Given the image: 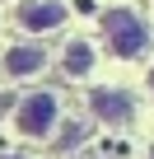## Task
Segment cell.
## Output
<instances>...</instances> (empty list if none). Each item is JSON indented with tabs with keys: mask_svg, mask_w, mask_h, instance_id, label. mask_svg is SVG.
<instances>
[{
	"mask_svg": "<svg viewBox=\"0 0 154 159\" xmlns=\"http://www.w3.org/2000/svg\"><path fill=\"white\" fill-rule=\"evenodd\" d=\"M149 89H154V70H149Z\"/></svg>",
	"mask_w": 154,
	"mask_h": 159,
	"instance_id": "cell-7",
	"label": "cell"
},
{
	"mask_svg": "<svg viewBox=\"0 0 154 159\" xmlns=\"http://www.w3.org/2000/svg\"><path fill=\"white\" fill-rule=\"evenodd\" d=\"M61 66H65V75H75V80L89 75V70H94V42H89V38H75V42L65 47Z\"/></svg>",
	"mask_w": 154,
	"mask_h": 159,
	"instance_id": "cell-6",
	"label": "cell"
},
{
	"mask_svg": "<svg viewBox=\"0 0 154 159\" xmlns=\"http://www.w3.org/2000/svg\"><path fill=\"white\" fill-rule=\"evenodd\" d=\"M42 66H47V52H42V47H33V42L10 47V56H5V70H10L14 80H28V75H37Z\"/></svg>",
	"mask_w": 154,
	"mask_h": 159,
	"instance_id": "cell-5",
	"label": "cell"
},
{
	"mask_svg": "<svg viewBox=\"0 0 154 159\" xmlns=\"http://www.w3.org/2000/svg\"><path fill=\"white\" fill-rule=\"evenodd\" d=\"M103 33H108V42H112V52L117 56H145V47H149V33H145V24H140V14H131V10H108L103 14Z\"/></svg>",
	"mask_w": 154,
	"mask_h": 159,
	"instance_id": "cell-1",
	"label": "cell"
},
{
	"mask_svg": "<svg viewBox=\"0 0 154 159\" xmlns=\"http://www.w3.org/2000/svg\"><path fill=\"white\" fill-rule=\"evenodd\" d=\"M61 122V98L56 94H28L14 112V131L19 136H47Z\"/></svg>",
	"mask_w": 154,
	"mask_h": 159,
	"instance_id": "cell-2",
	"label": "cell"
},
{
	"mask_svg": "<svg viewBox=\"0 0 154 159\" xmlns=\"http://www.w3.org/2000/svg\"><path fill=\"white\" fill-rule=\"evenodd\" d=\"M89 108H94L98 122H108V126H126L135 103H131V94H121V89H94V94H89Z\"/></svg>",
	"mask_w": 154,
	"mask_h": 159,
	"instance_id": "cell-3",
	"label": "cell"
},
{
	"mask_svg": "<svg viewBox=\"0 0 154 159\" xmlns=\"http://www.w3.org/2000/svg\"><path fill=\"white\" fill-rule=\"evenodd\" d=\"M61 19H65V5H61V0H24V5H19V24L28 33H47Z\"/></svg>",
	"mask_w": 154,
	"mask_h": 159,
	"instance_id": "cell-4",
	"label": "cell"
},
{
	"mask_svg": "<svg viewBox=\"0 0 154 159\" xmlns=\"http://www.w3.org/2000/svg\"><path fill=\"white\" fill-rule=\"evenodd\" d=\"M5 159H19V154H5Z\"/></svg>",
	"mask_w": 154,
	"mask_h": 159,
	"instance_id": "cell-8",
	"label": "cell"
}]
</instances>
